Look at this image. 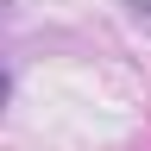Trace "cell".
<instances>
[{"label":"cell","mask_w":151,"mask_h":151,"mask_svg":"<svg viewBox=\"0 0 151 151\" xmlns=\"http://www.w3.org/2000/svg\"><path fill=\"white\" fill-rule=\"evenodd\" d=\"M0 94H6V82H0Z\"/></svg>","instance_id":"1"}]
</instances>
